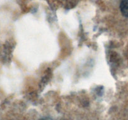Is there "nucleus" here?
Wrapping results in <instances>:
<instances>
[{
  "label": "nucleus",
  "mask_w": 128,
  "mask_h": 120,
  "mask_svg": "<svg viewBox=\"0 0 128 120\" xmlns=\"http://www.w3.org/2000/svg\"><path fill=\"white\" fill-rule=\"evenodd\" d=\"M120 7L122 14L125 17L128 18V0H122Z\"/></svg>",
  "instance_id": "1"
},
{
  "label": "nucleus",
  "mask_w": 128,
  "mask_h": 120,
  "mask_svg": "<svg viewBox=\"0 0 128 120\" xmlns=\"http://www.w3.org/2000/svg\"><path fill=\"white\" fill-rule=\"evenodd\" d=\"M51 120L50 118H44L42 119V120Z\"/></svg>",
  "instance_id": "2"
}]
</instances>
